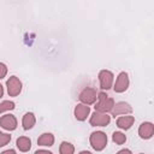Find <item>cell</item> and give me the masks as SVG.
<instances>
[{
  "instance_id": "25",
  "label": "cell",
  "mask_w": 154,
  "mask_h": 154,
  "mask_svg": "<svg viewBox=\"0 0 154 154\" xmlns=\"http://www.w3.org/2000/svg\"><path fill=\"white\" fill-rule=\"evenodd\" d=\"M79 154H91L90 152H88V150H83V152H81Z\"/></svg>"
},
{
  "instance_id": "11",
  "label": "cell",
  "mask_w": 154,
  "mask_h": 154,
  "mask_svg": "<svg viewBox=\"0 0 154 154\" xmlns=\"http://www.w3.org/2000/svg\"><path fill=\"white\" fill-rule=\"evenodd\" d=\"M131 112H132V108L126 102H118L112 108V114L114 117L118 116V114H125V113H131Z\"/></svg>"
},
{
  "instance_id": "15",
  "label": "cell",
  "mask_w": 154,
  "mask_h": 154,
  "mask_svg": "<svg viewBox=\"0 0 154 154\" xmlns=\"http://www.w3.org/2000/svg\"><path fill=\"white\" fill-rule=\"evenodd\" d=\"M35 122H36L35 120V116L31 112H29L23 117V128L25 130H29L35 125Z\"/></svg>"
},
{
  "instance_id": "5",
  "label": "cell",
  "mask_w": 154,
  "mask_h": 154,
  "mask_svg": "<svg viewBox=\"0 0 154 154\" xmlns=\"http://www.w3.org/2000/svg\"><path fill=\"white\" fill-rule=\"evenodd\" d=\"M109 122H111V117L107 116L106 113H100V112H95L90 118V124L93 126H106Z\"/></svg>"
},
{
  "instance_id": "2",
  "label": "cell",
  "mask_w": 154,
  "mask_h": 154,
  "mask_svg": "<svg viewBox=\"0 0 154 154\" xmlns=\"http://www.w3.org/2000/svg\"><path fill=\"white\" fill-rule=\"evenodd\" d=\"M90 144L95 150H102L107 144V136L102 131H95L90 135Z\"/></svg>"
},
{
  "instance_id": "4",
  "label": "cell",
  "mask_w": 154,
  "mask_h": 154,
  "mask_svg": "<svg viewBox=\"0 0 154 154\" xmlns=\"http://www.w3.org/2000/svg\"><path fill=\"white\" fill-rule=\"evenodd\" d=\"M99 79H100V87L103 90H107L112 87L113 83V73L108 70H102L99 73Z\"/></svg>"
},
{
  "instance_id": "26",
  "label": "cell",
  "mask_w": 154,
  "mask_h": 154,
  "mask_svg": "<svg viewBox=\"0 0 154 154\" xmlns=\"http://www.w3.org/2000/svg\"><path fill=\"white\" fill-rule=\"evenodd\" d=\"M141 154H143V153H141Z\"/></svg>"
},
{
  "instance_id": "9",
  "label": "cell",
  "mask_w": 154,
  "mask_h": 154,
  "mask_svg": "<svg viewBox=\"0 0 154 154\" xmlns=\"http://www.w3.org/2000/svg\"><path fill=\"white\" fill-rule=\"evenodd\" d=\"M154 134V125L152 123H142L140 125V129H138V135L141 138H144V140H148L153 136Z\"/></svg>"
},
{
  "instance_id": "14",
  "label": "cell",
  "mask_w": 154,
  "mask_h": 154,
  "mask_svg": "<svg viewBox=\"0 0 154 154\" xmlns=\"http://www.w3.org/2000/svg\"><path fill=\"white\" fill-rule=\"evenodd\" d=\"M54 143V136L49 132H46V134H42L38 140H37V144L38 146H53Z\"/></svg>"
},
{
  "instance_id": "22",
  "label": "cell",
  "mask_w": 154,
  "mask_h": 154,
  "mask_svg": "<svg viewBox=\"0 0 154 154\" xmlns=\"http://www.w3.org/2000/svg\"><path fill=\"white\" fill-rule=\"evenodd\" d=\"M117 154H131V152H130L129 149H122V150H119Z\"/></svg>"
},
{
  "instance_id": "7",
  "label": "cell",
  "mask_w": 154,
  "mask_h": 154,
  "mask_svg": "<svg viewBox=\"0 0 154 154\" xmlns=\"http://www.w3.org/2000/svg\"><path fill=\"white\" fill-rule=\"evenodd\" d=\"M129 87V77H128V73L126 72H120L117 81H116V84H114V91L116 93H123L128 89Z\"/></svg>"
},
{
  "instance_id": "3",
  "label": "cell",
  "mask_w": 154,
  "mask_h": 154,
  "mask_svg": "<svg viewBox=\"0 0 154 154\" xmlns=\"http://www.w3.org/2000/svg\"><path fill=\"white\" fill-rule=\"evenodd\" d=\"M6 85H7V91L10 96H17L22 90V82L16 76L10 77L6 82Z\"/></svg>"
},
{
  "instance_id": "20",
  "label": "cell",
  "mask_w": 154,
  "mask_h": 154,
  "mask_svg": "<svg viewBox=\"0 0 154 154\" xmlns=\"http://www.w3.org/2000/svg\"><path fill=\"white\" fill-rule=\"evenodd\" d=\"M6 73H7V67H6V65L2 64V63H0V79L4 78V77L6 76Z\"/></svg>"
},
{
  "instance_id": "18",
  "label": "cell",
  "mask_w": 154,
  "mask_h": 154,
  "mask_svg": "<svg viewBox=\"0 0 154 154\" xmlns=\"http://www.w3.org/2000/svg\"><path fill=\"white\" fill-rule=\"evenodd\" d=\"M14 108V102L13 101H4L0 103V113L5 112V111H10Z\"/></svg>"
},
{
  "instance_id": "13",
  "label": "cell",
  "mask_w": 154,
  "mask_h": 154,
  "mask_svg": "<svg viewBox=\"0 0 154 154\" xmlns=\"http://www.w3.org/2000/svg\"><path fill=\"white\" fill-rule=\"evenodd\" d=\"M16 144H17V147L20 152H28L31 147V141H30V138H28L25 136H22V137L17 138Z\"/></svg>"
},
{
  "instance_id": "21",
  "label": "cell",
  "mask_w": 154,
  "mask_h": 154,
  "mask_svg": "<svg viewBox=\"0 0 154 154\" xmlns=\"http://www.w3.org/2000/svg\"><path fill=\"white\" fill-rule=\"evenodd\" d=\"M35 154H52V153L48 150H45V149H40V150H36Z\"/></svg>"
},
{
  "instance_id": "16",
  "label": "cell",
  "mask_w": 154,
  "mask_h": 154,
  "mask_svg": "<svg viewBox=\"0 0 154 154\" xmlns=\"http://www.w3.org/2000/svg\"><path fill=\"white\" fill-rule=\"evenodd\" d=\"M59 152H60V154H73L75 148H73V146H72L71 143H69V142H63V143L60 144Z\"/></svg>"
},
{
  "instance_id": "19",
  "label": "cell",
  "mask_w": 154,
  "mask_h": 154,
  "mask_svg": "<svg viewBox=\"0 0 154 154\" xmlns=\"http://www.w3.org/2000/svg\"><path fill=\"white\" fill-rule=\"evenodd\" d=\"M10 141H11V135H8V134H4V132L0 131V147L6 146Z\"/></svg>"
},
{
  "instance_id": "8",
  "label": "cell",
  "mask_w": 154,
  "mask_h": 154,
  "mask_svg": "<svg viewBox=\"0 0 154 154\" xmlns=\"http://www.w3.org/2000/svg\"><path fill=\"white\" fill-rule=\"evenodd\" d=\"M0 126L4 128L5 130H8V131H12L17 128V119L14 118V116L12 114H6V116H2L0 118Z\"/></svg>"
},
{
  "instance_id": "12",
  "label": "cell",
  "mask_w": 154,
  "mask_h": 154,
  "mask_svg": "<svg viewBox=\"0 0 154 154\" xmlns=\"http://www.w3.org/2000/svg\"><path fill=\"white\" fill-rule=\"evenodd\" d=\"M135 122V118L132 116H124V117H120L117 119V125L120 128V129H124V130H128L131 128V125L134 124Z\"/></svg>"
},
{
  "instance_id": "6",
  "label": "cell",
  "mask_w": 154,
  "mask_h": 154,
  "mask_svg": "<svg viewBox=\"0 0 154 154\" xmlns=\"http://www.w3.org/2000/svg\"><path fill=\"white\" fill-rule=\"evenodd\" d=\"M96 91L93 88H85L82 90V93L79 94V100L84 103V105H91L96 101Z\"/></svg>"
},
{
  "instance_id": "1",
  "label": "cell",
  "mask_w": 154,
  "mask_h": 154,
  "mask_svg": "<svg viewBox=\"0 0 154 154\" xmlns=\"http://www.w3.org/2000/svg\"><path fill=\"white\" fill-rule=\"evenodd\" d=\"M97 103L95 105V109L96 112H100V113H106V112H109L112 111L113 106H114V101L112 97H108L107 94L105 93H100L97 95Z\"/></svg>"
},
{
  "instance_id": "10",
  "label": "cell",
  "mask_w": 154,
  "mask_h": 154,
  "mask_svg": "<svg viewBox=\"0 0 154 154\" xmlns=\"http://www.w3.org/2000/svg\"><path fill=\"white\" fill-rule=\"evenodd\" d=\"M90 113V108L88 105H84V103H78L76 107H75V117L76 119L78 120H85L87 117L89 116Z\"/></svg>"
},
{
  "instance_id": "24",
  "label": "cell",
  "mask_w": 154,
  "mask_h": 154,
  "mask_svg": "<svg viewBox=\"0 0 154 154\" xmlns=\"http://www.w3.org/2000/svg\"><path fill=\"white\" fill-rule=\"evenodd\" d=\"M2 94H4V89H2V85L0 84V97L2 96Z\"/></svg>"
},
{
  "instance_id": "17",
  "label": "cell",
  "mask_w": 154,
  "mask_h": 154,
  "mask_svg": "<svg viewBox=\"0 0 154 154\" xmlns=\"http://www.w3.org/2000/svg\"><path fill=\"white\" fill-rule=\"evenodd\" d=\"M112 140H113V142H116L117 144H123V143L126 141V136H125L123 132L116 131V132H113Z\"/></svg>"
},
{
  "instance_id": "23",
  "label": "cell",
  "mask_w": 154,
  "mask_h": 154,
  "mask_svg": "<svg viewBox=\"0 0 154 154\" xmlns=\"http://www.w3.org/2000/svg\"><path fill=\"white\" fill-rule=\"evenodd\" d=\"M1 154H16V152H14L13 149H7V150H5V152H2Z\"/></svg>"
}]
</instances>
